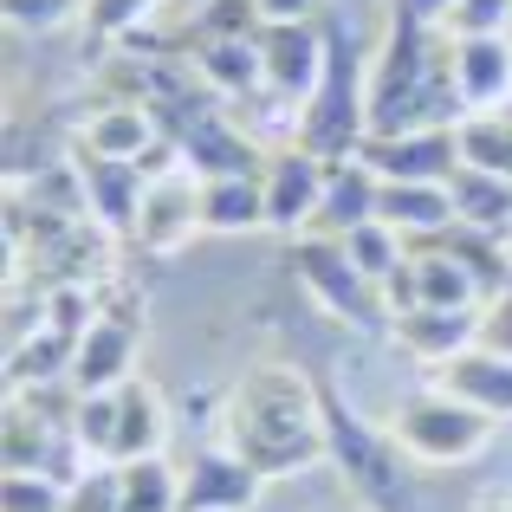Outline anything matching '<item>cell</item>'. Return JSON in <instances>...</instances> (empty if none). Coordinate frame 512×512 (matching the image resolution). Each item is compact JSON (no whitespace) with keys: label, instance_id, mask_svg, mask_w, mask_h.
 <instances>
[{"label":"cell","instance_id":"9c48e42d","mask_svg":"<svg viewBox=\"0 0 512 512\" xmlns=\"http://www.w3.org/2000/svg\"><path fill=\"white\" fill-rule=\"evenodd\" d=\"M363 163L383 182H441L461 175V130H402V137H363Z\"/></svg>","mask_w":512,"mask_h":512},{"label":"cell","instance_id":"ac0fdd59","mask_svg":"<svg viewBox=\"0 0 512 512\" xmlns=\"http://www.w3.org/2000/svg\"><path fill=\"white\" fill-rule=\"evenodd\" d=\"M454 72H461V91H467L474 111L506 104V91H512V46L500 33H467V39H454Z\"/></svg>","mask_w":512,"mask_h":512},{"label":"cell","instance_id":"83f0119b","mask_svg":"<svg viewBox=\"0 0 512 512\" xmlns=\"http://www.w3.org/2000/svg\"><path fill=\"white\" fill-rule=\"evenodd\" d=\"M72 435H78V448H85V454H98V461H117V389L78 396Z\"/></svg>","mask_w":512,"mask_h":512},{"label":"cell","instance_id":"44dd1931","mask_svg":"<svg viewBox=\"0 0 512 512\" xmlns=\"http://www.w3.org/2000/svg\"><path fill=\"white\" fill-rule=\"evenodd\" d=\"M201 227L208 234H253V227H266L260 175H214V182H201Z\"/></svg>","mask_w":512,"mask_h":512},{"label":"cell","instance_id":"2e32d148","mask_svg":"<svg viewBox=\"0 0 512 512\" xmlns=\"http://www.w3.org/2000/svg\"><path fill=\"white\" fill-rule=\"evenodd\" d=\"M376 195H383V175H376L363 156H338L325 169V208H318V227L331 240H344L350 227L376 221Z\"/></svg>","mask_w":512,"mask_h":512},{"label":"cell","instance_id":"603a6c76","mask_svg":"<svg viewBox=\"0 0 512 512\" xmlns=\"http://www.w3.org/2000/svg\"><path fill=\"white\" fill-rule=\"evenodd\" d=\"M163 448V402L150 383H117V461H143Z\"/></svg>","mask_w":512,"mask_h":512},{"label":"cell","instance_id":"836d02e7","mask_svg":"<svg viewBox=\"0 0 512 512\" xmlns=\"http://www.w3.org/2000/svg\"><path fill=\"white\" fill-rule=\"evenodd\" d=\"M480 344H487V350H506V357H512V292H500V299L480 312Z\"/></svg>","mask_w":512,"mask_h":512},{"label":"cell","instance_id":"5bb4252c","mask_svg":"<svg viewBox=\"0 0 512 512\" xmlns=\"http://www.w3.org/2000/svg\"><path fill=\"white\" fill-rule=\"evenodd\" d=\"M78 182H85V208H98V221L111 227L117 240H130V227H137V201H143V163H117V156H91L78 150L72 156Z\"/></svg>","mask_w":512,"mask_h":512},{"label":"cell","instance_id":"f1b7e54d","mask_svg":"<svg viewBox=\"0 0 512 512\" xmlns=\"http://www.w3.org/2000/svg\"><path fill=\"white\" fill-rule=\"evenodd\" d=\"M0 512H65L59 474H7L0 480Z\"/></svg>","mask_w":512,"mask_h":512},{"label":"cell","instance_id":"7402d4cb","mask_svg":"<svg viewBox=\"0 0 512 512\" xmlns=\"http://www.w3.org/2000/svg\"><path fill=\"white\" fill-rule=\"evenodd\" d=\"M454 195V221L480 227V234H512V182L506 175H487L474 163H461V175L448 182Z\"/></svg>","mask_w":512,"mask_h":512},{"label":"cell","instance_id":"d590c367","mask_svg":"<svg viewBox=\"0 0 512 512\" xmlns=\"http://www.w3.org/2000/svg\"><path fill=\"white\" fill-rule=\"evenodd\" d=\"M318 0H260V20H312Z\"/></svg>","mask_w":512,"mask_h":512},{"label":"cell","instance_id":"6da1fadb","mask_svg":"<svg viewBox=\"0 0 512 512\" xmlns=\"http://www.w3.org/2000/svg\"><path fill=\"white\" fill-rule=\"evenodd\" d=\"M467 91L454 72V46L428 20L396 7L389 39L370 65V137H402V130H461Z\"/></svg>","mask_w":512,"mask_h":512},{"label":"cell","instance_id":"52a82bcc","mask_svg":"<svg viewBox=\"0 0 512 512\" xmlns=\"http://www.w3.org/2000/svg\"><path fill=\"white\" fill-rule=\"evenodd\" d=\"M201 227V182H188V169L175 163L163 175L143 182V201H137V227H130V247L150 253V260H175Z\"/></svg>","mask_w":512,"mask_h":512},{"label":"cell","instance_id":"1f68e13d","mask_svg":"<svg viewBox=\"0 0 512 512\" xmlns=\"http://www.w3.org/2000/svg\"><path fill=\"white\" fill-rule=\"evenodd\" d=\"M506 20H512V0H454V13H448L454 39H467V33H500Z\"/></svg>","mask_w":512,"mask_h":512},{"label":"cell","instance_id":"4fadbf2b","mask_svg":"<svg viewBox=\"0 0 512 512\" xmlns=\"http://www.w3.org/2000/svg\"><path fill=\"white\" fill-rule=\"evenodd\" d=\"M137 331H143V318L98 312V325L78 338V357H72V389H78V396H98V389L130 383V363H137Z\"/></svg>","mask_w":512,"mask_h":512},{"label":"cell","instance_id":"30bf717a","mask_svg":"<svg viewBox=\"0 0 512 512\" xmlns=\"http://www.w3.org/2000/svg\"><path fill=\"white\" fill-rule=\"evenodd\" d=\"M325 156L312 150H273L260 169V188H266V227H279V234H292V227H312L318 208H325Z\"/></svg>","mask_w":512,"mask_h":512},{"label":"cell","instance_id":"4316f807","mask_svg":"<svg viewBox=\"0 0 512 512\" xmlns=\"http://www.w3.org/2000/svg\"><path fill=\"white\" fill-rule=\"evenodd\" d=\"M461 156L474 169L512 182V117H467L461 124Z\"/></svg>","mask_w":512,"mask_h":512},{"label":"cell","instance_id":"f546056e","mask_svg":"<svg viewBox=\"0 0 512 512\" xmlns=\"http://www.w3.org/2000/svg\"><path fill=\"white\" fill-rule=\"evenodd\" d=\"M117 493H124V480H117V461L85 467V474L65 487V512H117Z\"/></svg>","mask_w":512,"mask_h":512},{"label":"cell","instance_id":"484cf974","mask_svg":"<svg viewBox=\"0 0 512 512\" xmlns=\"http://www.w3.org/2000/svg\"><path fill=\"white\" fill-rule=\"evenodd\" d=\"M344 253L357 260V273H363V279L389 286V273L409 260V240H402L389 221H363V227H350V234H344Z\"/></svg>","mask_w":512,"mask_h":512},{"label":"cell","instance_id":"5b68a950","mask_svg":"<svg viewBox=\"0 0 512 512\" xmlns=\"http://www.w3.org/2000/svg\"><path fill=\"white\" fill-rule=\"evenodd\" d=\"M493 415L467 409V402H454L448 389H422V396H409L396 409V422H389V435H396V448L409 454V461H428V467H454V461H474L480 448L493 441Z\"/></svg>","mask_w":512,"mask_h":512},{"label":"cell","instance_id":"d6a6232c","mask_svg":"<svg viewBox=\"0 0 512 512\" xmlns=\"http://www.w3.org/2000/svg\"><path fill=\"white\" fill-rule=\"evenodd\" d=\"M7 7L13 26H33V33H46V26H59L65 13H72V0H0Z\"/></svg>","mask_w":512,"mask_h":512},{"label":"cell","instance_id":"9a60e30c","mask_svg":"<svg viewBox=\"0 0 512 512\" xmlns=\"http://www.w3.org/2000/svg\"><path fill=\"white\" fill-rule=\"evenodd\" d=\"M389 338L409 350L415 363L441 370V363L461 357L467 344H480V305H467V312H435V305H422V312H396V318H389Z\"/></svg>","mask_w":512,"mask_h":512},{"label":"cell","instance_id":"8d00e7d4","mask_svg":"<svg viewBox=\"0 0 512 512\" xmlns=\"http://www.w3.org/2000/svg\"><path fill=\"white\" fill-rule=\"evenodd\" d=\"M396 7H402V13H415V20H428V26H435V20H448V13H454V0H396Z\"/></svg>","mask_w":512,"mask_h":512},{"label":"cell","instance_id":"d4e9b609","mask_svg":"<svg viewBox=\"0 0 512 512\" xmlns=\"http://www.w3.org/2000/svg\"><path fill=\"white\" fill-rule=\"evenodd\" d=\"M117 512H182V474L163 454H143V461H117Z\"/></svg>","mask_w":512,"mask_h":512},{"label":"cell","instance_id":"4dcf8cb0","mask_svg":"<svg viewBox=\"0 0 512 512\" xmlns=\"http://www.w3.org/2000/svg\"><path fill=\"white\" fill-rule=\"evenodd\" d=\"M143 13H156V0H85V26H91L98 39H124V33H137Z\"/></svg>","mask_w":512,"mask_h":512},{"label":"cell","instance_id":"d6986e66","mask_svg":"<svg viewBox=\"0 0 512 512\" xmlns=\"http://www.w3.org/2000/svg\"><path fill=\"white\" fill-rule=\"evenodd\" d=\"M376 221H389L402 240L441 234V227H454V195L441 182H383V195H376Z\"/></svg>","mask_w":512,"mask_h":512},{"label":"cell","instance_id":"3957f363","mask_svg":"<svg viewBox=\"0 0 512 512\" xmlns=\"http://www.w3.org/2000/svg\"><path fill=\"white\" fill-rule=\"evenodd\" d=\"M318 415H325V454L344 467V480L357 487V500H370L376 512H409V480H402L396 435L363 422L331 376H318Z\"/></svg>","mask_w":512,"mask_h":512},{"label":"cell","instance_id":"e0dca14e","mask_svg":"<svg viewBox=\"0 0 512 512\" xmlns=\"http://www.w3.org/2000/svg\"><path fill=\"white\" fill-rule=\"evenodd\" d=\"M163 143V117L150 104H104L98 117L85 124V150L91 156H117V163H143V156Z\"/></svg>","mask_w":512,"mask_h":512},{"label":"cell","instance_id":"ffe728a7","mask_svg":"<svg viewBox=\"0 0 512 512\" xmlns=\"http://www.w3.org/2000/svg\"><path fill=\"white\" fill-rule=\"evenodd\" d=\"M59 435H65L59 422H46L26 396H13L7 415H0V461H7V474H46L52 454H59Z\"/></svg>","mask_w":512,"mask_h":512},{"label":"cell","instance_id":"7c38bea8","mask_svg":"<svg viewBox=\"0 0 512 512\" xmlns=\"http://www.w3.org/2000/svg\"><path fill=\"white\" fill-rule=\"evenodd\" d=\"M266 480L234 448H201L182 474V512H247Z\"/></svg>","mask_w":512,"mask_h":512},{"label":"cell","instance_id":"7a4b0ae2","mask_svg":"<svg viewBox=\"0 0 512 512\" xmlns=\"http://www.w3.org/2000/svg\"><path fill=\"white\" fill-rule=\"evenodd\" d=\"M227 448L260 480L305 474L325 461V415H318V376L292 363H260L227 396Z\"/></svg>","mask_w":512,"mask_h":512},{"label":"cell","instance_id":"ba28073f","mask_svg":"<svg viewBox=\"0 0 512 512\" xmlns=\"http://www.w3.org/2000/svg\"><path fill=\"white\" fill-rule=\"evenodd\" d=\"M331 59V33L318 20H266L260 26V65H266V91L279 98H312Z\"/></svg>","mask_w":512,"mask_h":512},{"label":"cell","instance_id":"e575fe53","mask_svg":"<svg viewBox=\"0 0 512 512\" xmlns=\"http://www.w3.org/2000/svg\"><path fill=\"white\" fill-rule=\"evenodd\" d=\"M467 512H512V480H487V487L474 493V506Z\"/></svg>","mask_w":512,"mask_h":512},{"label":"cell","instance_id":"277c9868","mask_svg":"<svg viewBox=\"0 0 512 512\" xmlns=\"http://www.w3.org/2000/svg\"><path fill=\"white\" fill-rule=\"evenodd\" d=\"M325 33H331V59H325L318 91L299 111V150L338 163V156H357L363 137H370V72H363L357 46H350L338 26H325Z\"/></svg>","mask_w":512,"mask_h":512},{"label":"cell","instance_id":"8992f818","mask_svg":"<svg viewBox=\"0 0 512 512\" xmlns=\"http://www.w3.org/2000/svg\"><path fill=\"white\" fill-rule=\"evenodd\" d=\"M286 260H292V279H299V286L312 292L331 318H344V325H357V331H383L389 305L376 299V279L357 273V260L344 253V240H331V234L292 240Z\"/></svg>","mask_w":512,"mask_h":512},{"label":"cell","instance_id":"cb8c5ba5","mask_svg":"<svg viewBox=\"0 0 512 512\" xmlns=\"http://www.w3.org/2000/svg\"><path fill=\"white\" fill-rule=\"evenodd\" d=\"M195 65H201V78H208L214 91H227V98H247L253 85H266L260 33L253 39H208V46H195Z\"/></svg>","mask_w":512,"mask_h":512},{"label":"cell","instance_id":"8fae6325","mask_svg":"<svg viewBox=\"0 0 512 512\" xmlns=\"http://www.w3.org/2000/svg\"><path fill=\"white\" fill-rule=\"evenodd\" d=\"M435 389H448L454 402L493 415V422H512V357L487 344H467L461 357H448L435 370Z\"/></svg>","mask_w":512,"mask_h":512}]
</instances>
